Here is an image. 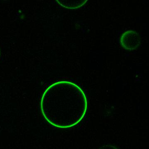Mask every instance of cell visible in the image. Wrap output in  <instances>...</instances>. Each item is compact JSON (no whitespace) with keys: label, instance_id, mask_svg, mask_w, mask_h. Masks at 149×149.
<instances>
[{"label":"cell","instance_id":"6da1fadb","mask_svg":"<svg viewBox=\"0 0 149 149\" xmlns=\"http://www.w3.org/2000/svg\"><path fill=\"white\" fill-rule=\"evenodd\" d=\"M87 101L84 92L76 84L61 81L50 85L41 101L42 114L55 127L68 128L80 122L86 113Z\"/></svg>","mask_w":149,"mask_h":149},{"label":"cell","instance_id":"7a4b0ae2","mask_svg":"<svg viewBox=\"0 0 149 149\" xmlns=\"http://www.w3.org/2000/svg\"><path fill=\"white\" fill-rule=\"evenodd\" d=\"M120 42L124 49L132 51L139 47L141 44V40L138 32L133 30H128L121 35Z\"/></svg>","mask_w":149,"mask_h":149},{"label":"cell","instance_id":"3957f363","mask_svg":"<svg viewBox=\"0 0 149 149\" xmlns=\"http://www.w3.org/2000/svg\"><path fill=\"white\" fill-rule=\"evenodd\" d=\"M88 0H56L60 6L68 9H76L82 7Z\"/></svg>","mask_w":149,"mask_h":149},{"label":"cell","instance_id":"277c9868","mask_svg":"<svg viewBox=\"0 0 149 149\" xmlns=\"http://www.w3.org/2000/svg\"><path fill=\"white\" fill-rule=\"evenodd\" d=\"M0 56H1V52H0Z\"/></svg>","mask_w":149,"mask_h":149}]
</instances>
